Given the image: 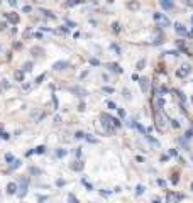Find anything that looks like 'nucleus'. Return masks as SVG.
<instances>
[{"label": "nucleus", "instance_id": "nucleus-33", "mask_svg": "<svg viewBox=\"0 0 193 203\" xmlns=\"http://www.w3.org/2000/svg\"><path fill=\"white\" fill-rule=\"evenodd\" d=\"M185 137H186V139H191V137H193V130H186Z\"/></svg>", "mask_w": 193, "mask_h": 203}, {"label": "nucleus", "instance_id": "nucleus-1", "mask_svg": "<svg viewBox=\"0 0 193 203\" xmlns=\"http://www.w3.org/2000/svg\"><path fill=\"white\" fill-rule=\"evenodd\" d=\"M100 120H102L103 129L107 130L108 134H115V125L112 124V117H108L107 113H102V115H100Z\"/></svg>", "mask_w": 193, "mask_h": 203}, {"label": "nucleus", "instance_id": "nucleus-31", "mask_svg": "<svg viewBox=\"0 0 193 203\" xmlns=\"http://www.w3.org/2000/svg\"><path fill=\"white\" fill-rule=\"evenodd\" d=\"M103 91L105 93H114V88L112 86H103Z\"/></svg>", "mask_w": 193, "mask_h": 203}, {"label": "nucleus", "instance_id": "nucleus-41", "mask_svg": "<svg viewBox=\"0 0 193 203\" xmlns=\"http://www.w3.org/2000/svg\"><path fill=\"white\" fill-rule=\"evenodd\" d=\"M44 78H46L44 74H41V76H37V80H36V81H37V83H41V81H42V80H44Z\"/></svg>", "mask_w": 193, "mask_h": 203}, {"label": "nucleus", "instance_id": "nucleus-19", "mask_svg": "<svg viewBox=\"0 0 193 203\" xmlns=\"http://www.w3.org/2000/svg\"><path fill=\"white\" fill-rule=\"evenodd\" d=\"M71 91H75V93H78V96L85 95V90H81V88H78V86H73V88H69Z\"/></svg>", "mask_w": 193, "mask_h": 203}, {"label": "nucleus", "instance_id": "nucleus-7", "mask_svg": "<svg viewBox=\"0 0 193 203\" xmlns=\"http://www.w3.org/2000/svg\"><path fill=\"white\" fill-rule=\"evenodd\" d=\"M154 118H156V127H158V130L163 132V130H164V125H163V118H161V115H159V110H156Z\"/></svg>", "mask_w": 193, "mask_h": 203}, {"label": "nucleus", "instance_id": "nucleus-30", "mask_svg": "<svg viewBox=\"0 0 193 203\" xmlns=\"http://www.w3.org/2000/svg\"><path fill=\"white\" fill-rule=\"evenodd\" d=\"M39 12H41V14H44L46 17H54V15H53V14H51V12H49V10H42V9H41Z\"/></svg>", "mask_w": 193, "mask_h": 203}, {"label": "nucleus", "instance_id": "nucleus-35", "mask_svg": "<svg viewBox=\"0 0 193 203\" xmlns=\"http://www.w3.org/2000/svg\"><path fill=\"white\" fill-rule=\"evenodd\" d=\"M75 137H76V139H83V137H85V134H83V132H76V135H75Z\"/></svg>", "mask_w": 193, "mask_h": 203}, {"label": "nucleus", "instance_id": "nucleus-50", "mask_svg": "<svg viewBox=\"0 0 193 203\" xmlns=\"http://www.w3.org/2000/svg\"><path fill=\"white\" fill-rule=\"evenodd\" d=\"M191 191H193V183H191Z\"/></svg>", "mask_w": 193, "mask_h": 203}, {"label": "nucleus", "instance_id": "nucleus-20", "mask_svg": "<svg viewBox=\"0 0 193 203\" xmlns=\"http://www.w3.org/2000/svg\"><path fill=\"white\" fill-rule=\"evenodd\" d=\"M31 53H32V54H36V56H41V54H42V49H41V47H32V49H31Z\"/></svg>", "mask_w": 193, "mask_h": 203}, {"label": "nucleus", "instance_id": "nucleus-23", "mask_svg": "<svg viewBox=\"0 0 193 203\" xmlns=\"http://www.w3.org/2000/svg\"><path fill=\"white\" fill-rule=\"evenodd\" d=\"M148 141L151 142V144H153V146H159V142L156 141V139H153V137H151V135H148Z\"/></svg>", "mask_w": 193, "mask_h": 203}, {"label": "nucleus", "instance_id": "nucleus-38", "mask_svg": "<svg viewBox=\"0 0 193 203\" xmlns=\"http://www.w3.org/2000/svg\"><path fill=\"white\" fill-rule=\"evenodd\" d=\"M5 159H7V161H10V163H12V161H14V156H12V154H7V156H5Z\"/></svg>", "mask_w": 193, "mask_h": 203}, {"label": "nucleus", "instance_id": "nucleus-40", "mask_svg": "<svg viewBox=\"0 0 193 203\" xmlns=\"http://www.w3.org/2000/svg\"><path fill=\"white\" fill-rule=\"evenodd\" d=\"M0 137H2V139H9V134H5V132H0Z\"/></svg>", "mask_w": 193, "mask_h": 203}, {"label": "nucleus", "instance_id": "nucleus-14", "mask_svg": "<svg viewBox=\"0 0 193 203\" xmlns=\"http://www.w3.org/2000/svg\"><path fill=\"white\" fill-rule=\"evenodd\" d=\"M71 169H73V171H81V169H83V163H81V161H75V163L71 164Z\"/></svg>", "mask_w": 193, "mask_h": 203}, {"label": "nucleus", "instance_id": "nucleus-46", "mask_svg": "<svg viewBox=\"0 0 193 203\" xmlns=\"http://www.w3.org/2000/svg\"><path fill=\"white\" fill-rule=\"evenodd\" d=\"M75 154H76V156L80 158V156H81V149H76V151H75Z\"/></svg>", "mask_w": 193, "mask_h": 203}, {"label": "nucleus", "instance_id": "nucleus-4", "mask_svg": "<svg viewBox=\"0 0 193 203\" xmlns=\"http://www.w3.org/2000/svg\"><path fill=\"white\" fill-rule=\"evenodd\" d=\"M19 183H20V188H19V196H24L26 193H27V178H20L19 180Z\"/></svg>", "mask_w": 193, "mask_h": 203}, {"label": "nucleus", "instance_id": "nucleus-25", "mask_svg": "<svg viewBox=\"0 0 193 203\" xmlns=\"http://www.w3.org/2000/svg\"><path fill=\"white\" fill-rule=\"evenodd\" d=\"M68 201H69V203H78V200H76V196H75V195H69V196H68Z\"/></svg>", "mask_w": 193, "mask_h": 203}, {"label": "nucleus", "instance_id": "nucleus-29", "mask_svg": "<svg viewBox=\"0 0 193 203\" xmlns=\"http://www.w3.org/2000/svg\"><path fill=\"white\" fill-rule=\"evenodd\" d=\"M112 29H114V32H119V31H120V26L117 22H114V24H112Z\"/></svg>", "mask_w": 193, "mask_h": 203}, {"label": "nucleus", "instance_id": "nucleus-42", "mask_svg": "<svg viewBox=\"0 0 193 203\" xmlns=\"http://www.w3.org/2000/svg\"><path fill=\"white\" fill-rule=\"evenodd\" d=\"M83 185H85L86 188H88V190H93V188H91V185H90V183H88V181H83Z\"/></svg>", "mask_w": 193, "mask_h": 203}, {"label": "nucleus", "instance_id": "nucleus-37", "mask_svg": "<svg viewBox=\"0 0 193 203\" xmlns=\"http://www.w3.org/2000/svg\"><path fill=\"white\" fill-rule=\"evenodd\" d=\"M64 154H66V152H64V151H58V152H56V156H58V158H63Z\"/></svg>", "mask_w": 193, "mask_h": 203}, {"label": "nucleus", "instance_id": "nucleus-15", "mask_svg": "<svg viewBox=\"0 0 193 203\" xmlns=\"http://www.w3.org/2000/svg\"><path fill=\"white\" fill-rule=\"evenodd\" d=\"M175 27H176V32L180 34V36H185V34H186V29H185L183 24H176Z\"/></svg>", "mask_w": 193, "mask_h": 203}, {"label": "nucleus", "instance_id": "nucleus-9", "mask_svg": "<svg viewBox=\"0 0 193 203\" xmlns=\"http://www.w3.org/2000/svg\"><path fill=\"white\" fill-rule=\"evenodd\" d=\"M44 117H46V113L41 112V110H34V112L31 113V118H32L34 122H39L41 118H44Z\"/></svg>", "mask_w": 193, "mask_h": 203}, {"label": "nucleus", "instance_id": "nucleus-44", "mask_svg": "<svg viewBox=\"0 0 193 203\" xmlns=\"http://www.w3.org/2000/svg\"><path fill=\"white\" fill-rule=\"evenodd\" d=\"M9 4H10L12 7H15V5H17V0H9Z\"/></svg>", "mask_w": 193, "mask_h": 203}, {"label": "nucleus", "instance_id": "nucleus-32", "mask_svg": "<svg viewBox=\"0 0 193 203\" xmlns=\"http://www.w3.org/2000/svg\"><path fill=\"white\" fill-rule=\"evenodd\" d=\"M10 166H12V168H19V166H20V161L15 159V161H12V163H10Z\"/></svg>", "mask_w": 193, "mask_h": 203}, {"label": "nucleus", "instance_id": "nucleus-3", "mask_svg": "<svg viewBox=\"0 0 193 203\" xmlns=\"http://www.w3.org/2000/svg\"><path fill=\"white\" fill-rule=\"evenodd\" d=\"M190 71H191V66H188V64H183L178 71H176V76L178 78H186L188 74H190Z\"/></svg>", "mask_w": 193, "mask_h": 203}, {"label": "nucleus", "instance_id": "nucleus-28", "mask_svg": "<svg viewBox=\"0 0 193 203\" xmlns=\"http://www.w3.org/2000/svg\"><path fill=\"white\" fill-rule=\"evenodd\" d=\"M136 193H137V195H142V193H144V186L139 185V186L136 188Z\"/></svg>", "mask_w": 193, "mask_h": 203}, {"label": "nucleus", "instance_id": "nucleus-13", "mask_svg": "<svg viewBox=\"0 0 193 203\" xmlns=\"http://www.w3.org/2000/svg\"><path fill=\"white\" fill-rule=\"evenodd\" d=\"M85 0H69V2H64L63 5L64 7H75V5H78V4H83Z\"/></svg>", "mask_w": 193, "mask_h": 203}, {"label": "nucleus", "instance_id": "nucleus-45", "mask_svg": "<svg viewBox=\"0 0 193 203\" xmlns=\"http://www.w3.org/2000/svg\"><path fill=\"white\" fill-rule=\"evenodd\" d=\"M54 122H56V124H59V122H61V117H59V115H56V117H54Z\"/></svg>", "mask_w": 193, "mask_h": 203}, {"label": "nucleus", "instance_id": "nucleus-17", "mask_svg": "<svg viewBox=\"0 0 193 203\" xmlns=\"http://www.w3.org/2000/svg\"><path fill=\"white\" fill-rule=\"evenodd\" d=\"M108 69H110V71H114V73H122V69L119 68V64H117V63H112V64H108Z\"/></svg>", "mask_w": 193, "mask_h": 203}, {"label": "nucleus", "instance_id": "nucleus-27", "mask_svg": "<svg viewBox=\"0 0 193 203\" xmlns=\"http://www.w3.org/2000/svg\"><path fill=\"white\" fill-rule=\"evenodd\" d=\"M144 64H146V59H141V61L137 63V69H142V68H144Z\"/></svg>", "mask_w": 193, "mask_h": 203}, {"label": "nucleus", "instance_id": "nucleus-24", "mask_svg": "<svg viewBox=\"0 0 193 203\" xmlns=\"http://www.w3.org/2000/svg\"><path fill=\"white\" fill-rule=\"evenodd\" d=\"M29 173H31V174H41V171L37 168H31V169H29Z\"/></svg>", "mask_w": 193, "mask_h": 203}, {"label": "nucleus", "instance_id": "nucleus-5", "mask_svg": "<svg viewBox=\"0 0 193 203\" xmlns=\"http://www.w3.org/2000/svg\"><path fill=\"white\" fill-rule=\"evenodd\" d=\"M181 200V195H178V193H173V191H168V195H166V201L168 203H176Z\"/></svg>", "mask_w": 193, "mask_h": 203}, {"label": "nucleus", "instance_id": "nucleus-21", "mask_svg": "<svg viewBox=\"0 0 193 203\" xmlns=\"http://www.w3.org/2000/svg\"><path fill=\"white\" fill-rule=\"evenodd\" d=\"M31 69H32V63H24L22 71H31Z\"/></svg>", "mask_w": 193, "mask_h": 203}, {"label": "nucleus", "instance_id": "nucleus-48", "mask_svg": "<svg viewBox=\"0 0 193 203\" xmlns=\"http://www.w3.org/2000/svg\"><path fill=\"white\" fill-rule=\"evenodd\" d=\"M186 4L188 5H193V0H186Z\"/></svg>", "mask_w": 193, "mask_h": 203}, {"label": "nucleus", "instance_id": "nucleus-49", "mask_svg": "<svg viewBox=\"0 0 193 203\" xmlns=\"http://www.w3.org/2000/svg\"><path fill=\"white\" fill-rule=\"evenodd\" d=\"M190 36H193V29H191V32H190Z\"/></svg>", "mask_w": 193, "mask_h": 203}, {"label": "nucleus", "instance_id": "nucleus-39", "mask_svg": "<svg viewBox=\"0 0 193 203\" xmlns=\"http://www.w3.org/2000/svg\"><path fill=\"white\" fill-rule=\"evenodd\" d=\"M22 10H24V12H31L32 9H31V5H24V9H22Z\"/></svg>", "mask_w": 193, "mask_h": 203}, {"label": "nucleus", "instance_id": "nucleus-26", "mask_svg": "<svg viewBox=\"0 0 193 203\" xmlns=\"http://www.w3.org/2000/svg\"><path fill=\"white\" fill-rule=\"evenodd\" d=\"M90 64H91V66H98V64H100V61H98V59H95V58H91V59H90Z\"/></svg>", "mask_w": 193, "mask_h": 203}, {"label": "nucleus", "instance_id": "nucleus-11", "mask_svg": "<svg viewBox=\"0 0 193 203\" xmlns=\"http://www.w3.org/2000/svg\"><path fill=\"white\" fill-rule=\"evenodd\" d=\"M139 2L137 0H131V2H127V9H131V10H137L139 9Z\"/></svg>", "mask_w": 193, "mask_h": 203}, {"label": "nucleus", "instance_id": "nucleus-12", "mask_svg": "<svg viewBox=\"0 0 193 203\" xmlns=\"http://www.w3.org/2000/svg\"><path fill=\"white\" fill-rule=\"evenodd\" d=\"M5 17L10 20L12 24H17L19 22V15H17V14H5Z\"/></svg>", "mask_w": 193, "mask_h": 203}, {"label": "nucleus", "instance_id": "nucleus-36", "mask_svg": "<svg viewBox=\"0 0 193 203\" xmlns=\"http://www.w3.org/2000/svg\"><path fill=\"white\" fill-rule=\"evenodd\" d=\"M107 105H108V108H110V110H114V108H115V103H114V102H108Z\"/></svg>", "mask_w": 193, "mask_h": 203}, {"label": "nucleus", "instance_id": "nucleus-51", "mask_svg": "<svg viewBox=\"0 0 193 203\" xmlns=\"http://www.w3.org/2000/svg\"><path fill=\"white\" fill-rule=\"evenodd\" d=\"M191 20H193V17H191Z\"/></svg>", "mask_w": 193, "mask_h": 203}, {"label": "nucleus", "instance_id": "nucleus-18", "mask_svg": "<svg viewBox=\"0 0 193 203\" xmlns=\"http://www.w3.org/2000/svg\"><path fill=\"white\" fill-rule=\"evenodd\" d=\"M14 78L17 80V81H22V80H24V71H22V69H17V71L14 73Z\"/></svg>", "mask_w": 193, "mask_h": 203}, {"label": "nucleus", "instance_id": "nucleus-43", "mask_svg": "<svg viewBox=\"0 0 193 203\" xmlns=\"http://www.w3.org/2000/svg\"><path fill=\"white\" fill-rule=\"evenodd\" d=\"M132 80H134V81H139V80H141V78L137 76V73H134V74H132Z\"/></svg>", "mask_w": 193, "mask_h": 203}, {"label": "nucleus", "instance_id": "nucleus-2", "mask_svg": "<svg viewBox=\"0 0 193 203\" xmlns=\"http://www.w3.org/2000/svg\"><path fill=\"white\" fill-rule=\"evenodd\" d=\"M154 20H156V22H159V27H168V26L171 24L170 19H168L166 15H163V14H159V12H156V14H154Z\"/></svg>", "mask_w": 193, "mask_h": 203}, {"label": "nucleus", "instance_id": "nucleus-34", "mask_svg": "<svg viewBox=\"0 0 193 203\" xmlns=\"http://www.w3.org/2000/svg\"><path fill=\"white\" fill-rule=\"evenodd\" d=\"M112 124H114L115 127H120V122H119V118H112Z\"/></svg>", "mask_w": 193, "mask_h": 203}, {"label": "nucleus", "instance_id": "nucleus-47", "mask_svg": "<svg viewBox=\"0 0 193 203\" xmlns=\"http://www.w3.org/2000/svg\"><path fill=\"white\" fill-rule=\"evenodd\" d=\"M158 183H159V186H164V185H166V181H164V180H159Z\"/></svg>", "mask_w": 193, "mask_h": 203}, {"label": "nucleus", "instance_id": "nucleus-8", "mask_svg": "<svg viewBox=\"0 0 193 203\" xmlns=\"http://www.w3.org/2000/svg\"><path fill=\"white\" fill-rule=\"evenodd\" d=\"M159 5L163 7L164 10H171V9L175 7V2H173V0H159Z\"/></svg>", "mask_w": 193, "mask_h": 203}, {"label": "nucleus", "instance_id": "nucleus-22", "mask_svg": "<svg viewBox=\"0 0 193 203\" xmlns=\"http://www.w3.org/2000/svg\"><path fill=\"white\" fill-rule=\"evenodd\" d=\"M44 151H46V147L44 146H37V147H36V154H44Z\"/></svg>", "mask_w": 193, "mask_h": 203}, {"label": "nucleus", "instance_id": "nucleus-10", "mask_svg": "<svg viewBox=\"0 0 193 203\" xmlns=\"http://www.w3.org/2000/svg\"><path fill=\"white\" fill-rule=\"evenodd\" d=\"M139 83H141V90L144 91V93H148V90H149V80L148 78H141V80H139Z\"/></svg>", "mask_w": 193, "mask_h": 203}, {"label": "nucleus", "instance_id": "nucleus-16", "mask_svg": "<svg viewBox=\"0 0 193 203\" xmlns=\"http://www.w3.org/2000/svg\"><path fill=\"white\" fill-rule=\"evenodd\" d=\"M17 190H19V188H17V185H15V183H9V185H7V191L10 193V195H14Z\"/></svg>", "mask_w": 193, "mask_h": 203}, {"label": "nucleus", "instance_id": "nucleus-6", "mask_svg": "<svg viewBox=\"0 0 193 203\" xmlns=\"http://www.w3.org/2000/svg\"><path fill=\"white\" fill-rule=\"evenodd\" d=\"M66 68H69L68 61H56L53 64V69H54V71H63V69H66Z\"/></svg>", "mask_w": 193, "mask_h": 203}]
</instances>
